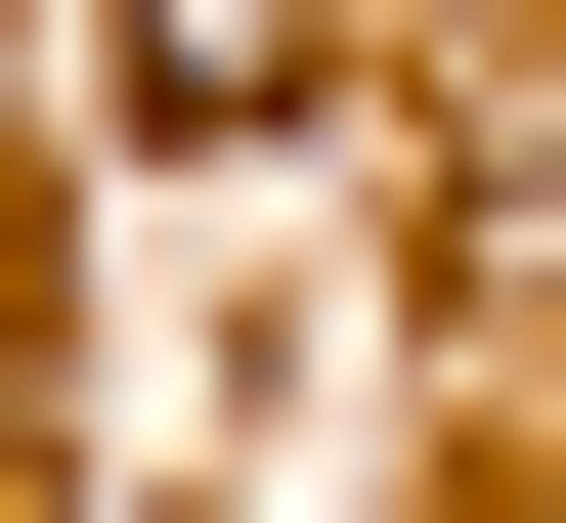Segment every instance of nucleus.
<instances>
[{"instance_id":"nucleus-1","label":"nucleus","mask_w":566,"mask_h":523,"mask_svg":"<svg viewBox=\"0 0 566 523\" xmlns=\"http://www.w3.org/2000/svg\"><path fill=\"white\" fill-rule=\"evenodd\" d=\"M305 87V0H132V132H262Z\"/></svg>"}]
</instances>
